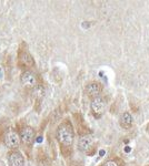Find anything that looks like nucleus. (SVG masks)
<instances>
[{"label":"nucleus","instance_id":"obj_1","mask_svg":"<svg viewBox=\"0 0 149 166\" xmlns=\"http://www.w3.org/2000/svg\"><path fill=\"white\" fill-rule=\"evenodd\" d=\"M74 132L69 121H65L57 128V139L61 147H71L74 143Z\"/></svg>","mask_w":149,"mask_h":166},{"label":"nucleus","instance_id":"obj_11","mask_svg":"<svg viewBox=\"0 0 149 166\" xmlns=\"http://www.w3.org/2000/svg\"><path fill=\"white\" fill-rule=\"evenodd\" d=\"M61 152L63 156H69L71 154V147H61Z\"/></svg>","mask_w":149,"mask_h":166},{"label":"nucleus","instance_id":"obj_12","mask_svg":"<svg viewBox=\"0 0 149 166\" xmlns=\"http://www.w3.org/2000/svg\"><path fill=\"white\" fill-rule=\"evenodd\" d=\"M102 166H119V164L116 161H114V159H110V161H107Z\"/></svg>","mask_w":149,"mask_h":166},{"label":"nucleus","instance_id":"obj_2","mask_svg":"<svg viewBox=\"0 0 149 166\" xmlns=\"http://www.w3.org/2000/svg\"><path fill=\"white\" fill-rule=\"evenodd\" d=\"M20 81H21V84L24 85L26 89L29 90L36 89L38 86V84H39L38 75L34 71H31V70H25L24 72L21 73Z\"/></svg>","mask_w":149,"mask_h":166},{"label":"nucleus","instance_id":"obj_6","mask_svg":"<svg viewBox=\"0 0 149 166\" xmlns=\"http://www.w3.org/2000/svg\"><path fill=\"white\" fill-rule=\"evenodd\" d=\"M90 108H91L92 113H94V115L96 116V117H100V116L105 113V111H106V108H107L106 99L101 97H96V99H94V100L91 101Z\"/></svg>","mask_w":149,"mask_h":166},{"label":"nucleus","instance_id":"obj_8","mask_svg":"<svg viewBox=\"0 0 149 166\" xmlns=\"http://www.w3.org/2000/svg\"><path fill=\"white\" fill-rule=\"evenodd\" d=\"M102 91V85L99 83V82H90L86 85V89H85V92L89 97H91L92 100L98 97L100 95V93Z\"/></svg>","mask_w":149,"mask_h":166},{"label":"nucleus","instance_id":"obj_4","mask_svg":"<svg viewBox=\"0 0 149 166\" xmlns=\"http://www.w3.org/2000/svg\"><path fill=\"white\" fill-rule=\"evenodd\" d=\"M18 64L20 68L28 70L35 66V60L32 58V55L28 52L26 48H22V46H20L19 51H18Z\"/></svg>","mask_w":149,"mask_h":166},{"label":"nucleus","instance_id":"obj_7","mask_svg":"<svg viewBox=\"0 0 149 166\" xmlns=\"http://www.w3.org/2000/svg\"><path fill=\"white\" fill-rule=\"evenodd\" d=\"M20 137H21V142L25 145L30 146L34 144L36 139V131L30 126H25L20 132Z\"/></svg>","mask_w":149,"mask_h":166},{"label":"nucleus","instance_id":"obj_3","mask_svg":"<svg viewBox=\"0 0 149 166\" xmlns=\"http://www.w3.org/2000/svg\"><path fill=\"white\" fill-rule=\"evenodd\" d=\"M20 143H21V137H20V134L16 130L13 128H9L8 131L6 132L4 134V144L6 146L10 148L11 151H16L17 148L20 146Z\"/></svg>","mask_w":149,"mask_h":166},{"label":"nucleus","instance_id":"obj_5","mask_svg":"<svg viewBox=\"0 0 149 166\" xmlns=\"http://www.w3.org/2000/svg\"><path fill=\"white\" fill-rule=\"evenodd\" d=\"M78 148L79 151H81L83 153H87V154H92L96 150L95 146V141L94 137L89 134L87 135H83L78 141Z\"/></svg>","mask_w":149,"mask_h":166},{"label":"nucleus","instance_id":"obj_9","mask_svg":"<svg viewBox=\"0 0 149 166\" xmlns=\"http://www.w3.org/2000/svg\"><path fill=\"white\" fill-rule=\"evenodd\" d=\"M9 166H24L25 159L22 154L18 151H11L8 154Z\"/></svg>","mask_w":149,"mask_h":166},{"label":"nucleus","instance_id":"obj_10","mask_svg":"<svg viewBox=\"0 0 149 166\" xmlns=\"http://www.w3.org/2000/svg\"><path fill=\"white\" fill-rule=\"evenodd\" d=\"M119 124H120V126L122 128H125V130H129V128H133V119L131 114L128 112H125L122 113L121 116H120V120H119Z\"/></svg>","mask_w":149,"mask_h":166},{"label":"nucleus","instance_id":"obj_13","mask_svg":"<svg viewBox=\"0 0 149 166\" xmlns=\"http://www.w3.org/2000/svg\"><path fill=\"white\" fill-rule=\"evenodd\" d=\"M69 166H83V164L80 162H77V161H74V162L70 163V165Z\"/></svg>","mask_w":149,"mask_h":166}]
</instances>
